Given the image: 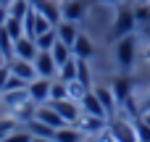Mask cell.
<instances>
[{"label": "cell", "mask_w": 150, "mask_h": 142, "mask_svg": "<svg viewBox=\"0 0 150 142\" xmlns=\"http://www.w3.org/2000/svg\"><path fill=\"white\" fill-rule=\"evenodd\" d=\"M55 29H58V40H63V42H66L69 47H71V45L76 42V37H79V32H76L74 21H69V18H66V21H61V24H58Z\"/></svg>", "instance_id": "obj_15"}, {"label": "cell", "mask_w": 150, "mask_h": 142, "mask_svg": "<svg viewBox=\"0 0 150 142\" xmlns=\"http://www.w3.org/2000/svg\"><path fill=\"white\" fill-rule=\"evenodd\" d=\"M29 3H32V5H40V3H42V0H29Z\"/></svg>", "instance_id": "obj_33"}, {"label": "cell", "mask_w": 150, "mask_h": 142, "mask_svg": "<svg viewBox=\"0 0 150 142\" xmlns=\"http://www.w3.org/2000/svg\"><path fill=\"white\" fill-rule=\"evenodd\" d=\"M37 53H40V47H37V42H34V37H29V34H21V37L13 42V55H18V58L34 61Z\"/></svg>", "instance_id": "obj_8"}, {"label": "cell", "mask_w": 150, "mask_h": 142, "mask_svg": "<svg viewBox=\"0 0 150 142\" xmlns=\"http://www.w3.org/2000/svg\"><path fill=\"white\" fill-rule=\"evenodd\" d=\"M5 18H8V8H5V5H0V26L5 24Z\"/></svg>", "instance_id": "obj_29"}, {"label": "cell", "mask_w": 150, "mask_h": 142, "mask_svg": "<svg viewBox=\"0 0 150 142\" xmlns=\"http://www.w3.org/2000/svg\"><path fill=\"white\" fill-rule=\"evenodd\" d=\"M108 132H111V137L116 142H140L134 121H127V119H119V116L108 119Z\"/></svg>", "instance_id": "obj_1"}, {"label": "cell", "mask_w": 150, "mask_h": 142, "mask_svg": "<svg viewBox=\"0 0 150 142\" xmlns=\"http://www.w3.org/2000/svg\"><path fill=\"white\" fill-rule=\"evenodd\" d=\"M113 95H116V100H119L121 108H132V82H129L127 76H119V79H116Z\"/></svg>", "instance_id": "obj_10"}, {"label": "cell", "mask_w": 150, "mask_h": 142, "mask_svg": "<svg viewBox=\"0 0 150 142\" xmlns=\"http://www.w3.org/2000/svg\"><path fill=\"white\" fill-rule=\"evenodd\" d=\"M5 63H8V69H11V74L21 76L24 82H32V79H37V69H34V63H32V61L13 55V58H8Z\"/></svg>", "instance_id": "obj_6"}, {"label": "cell", "mask_w": 150, "mask_h": 142, "mask_svg": "<svg viewBox=\"0 0 150 142\" xmlns=\"http://www.w3.org/2000/svg\"><path fill=\"white\" fill-rule=\"evenodd\" d=\"M32 97H29V90L26 87H21V90H5L3 92V103L11 108V111H16V108H21L24 103H29Z\"/></svg>", "instance_id": "obj_12"}, {"label": "cell", "mask_w": 150, "mask_h": 142, "mask_svg": "<svg viewBox=\"0 0 150 142\" xmlns=\"http://www.w3.org/2000/svg\"><path fill=\"white\" fill-rule=\"evenodd\" d=\"M79 105H82V111L84 113H90V116H100V119H105L108 113H105V108H103V103H100V97L95 95V90H87L84 92V97L79 100Z\"/></svg>", "instance_id": "obj_9"}, {"label": "cell", "mask_w": 150, "mask_h": 142, "mask_svg": "<svg viewBox=\"0 0 150 142\" xmlns=\"http://www.w3.org/2000/svg\"><path fill=\"white\" fill-rule=\"evenodd\" d=\"M142 119H145V121H148V126H150V111H148V113H145V116H142Z\"/></svg>", "instance_id": "obj_31"}, {"label": "cell", "mask_w": 150, "mask_h": 142, "mask_svg": "<svg viewBox=\"0 0 150 142\" xmlns=\"http://www.w3.org/2000/svg\"><path fill=\"white\" fill-rule=\"evenodd\" d=\"M32 63H34V69H37V76L55 79V74H58V63H55V58H53L50 50H40V53L34 55Z\"/></svg>", "instance_id": "obj_4"}, {"label": "cell", "mask_w": 150, "mask_h": 142, "mask_svg": "<svg viewBox=\"0 0 150 142\" xmlns=\"http://www.w3.org/2000/svg\"><path fill=\"white\" fill-rule=\"evenodd\" d=\"M32 137H34V134H32L29 129H13L11 134H5L3 142H32Z\"/></svg>", "instance_id": "obj_25"}, {"label": "cell", "mask_w": 150, "mask_h": 142, "mask_svg": "<svg viewBox=\"0 0 150 142\" xmlns=\"http://www.w3.org/2000/svg\"><path fill=\"white\" fill-rule=\"evenodd\" d=\"M5 8H8V16H13V18H21V21H24V16H26V13H29L34 5H32L29 0H11Z\"/></svg>", "instance_id": "obj_18"}, {"label": "cell", "mask_w": 150, "mask_h": 142, "mask_svg": "<svg viewBox=\"0 0 150 142\" xmlns=\"http://www.w3.org/2000/svg\"><path fill=\"white\" fill-rule=\"evenodd\" d=\"M140 3H150V0H140Z\"/></svg>", "instance_id": "obj_34"}, {"label": "cell", "mask_w": 150, "mask_h": 142, "mask_svg": "<svg viewBox=\"0 0 150 142\" xmlns=\"http://www.w3.org/2000/svg\"><path fill=\"white\" fill-rule=\"evenodd\" d=\"M50 53H53V58H55L58 69H61V66H63V63H66V61H69V58L74 55V53H71V47H69V45H66L63 40H58V42H55V45L50 47Z\"/></svg>", "instance_id": "obj_19"}, {"label": "cell", "mask_w": 150, "mask_h": 142, "mask_svg": "<svg viewBox=\"0 0 150 142\" xmlns=\"http://www.w3.org/2000/svg\"><path fill=\"white\" fill-rule=\"evenodd\" d=\"M3 26H5V32H8L13 40H18V37L24 34V21H21V18H13V16H8Z\"/></svg>", "instance_id": "obj_23"}, {"label": "cell", "mask_w": 150, "mask_h": 142, "mask_svg": "<svg viewBox=\"0 0 150 142\" xmlns=\"http://www.w3.org/2000/svg\"><path fill=\"white\" fill-rule=\"evenodd\" d=\"M71 53H74L76 58L90 61V58H92V53H95V47H92V42H90V37H87V34H79V37H76V42L71 45Z\"/></svg>", "instance_id": "obj_14"}, {"label": "cell", "mask_w": 150, "mask_h": 142, "mask_svg": "<svg viewBox=\"0 0 150 142\" xmlns=\"http://www.w3.org/2000/svg\"><path fill=\"white\" fill-rule=\"evenodd\" d=\"M134 26H137V16H134V11H132V8H121V11L116 13L113 37H127V34L134 32Z\"/></svg>", "instance_id": "obj_3"}, {"label": "cell", "mask_w": 150, "mask_h": 142, "mask_svg": "<svg viewBox=\"0 0 150 142\" xmlns=\"http://www.w3.org/2000/svg\"><path fill=\"white\" fill-rule=\"evenodd\" d=\"M76 79L84 84V87H90V69H87V61L84 58H79V69H76Z\"/></svg>", "instance_id": "obj_26"}, {"label": "cell", "mask_w": 150, "mask_h": 142, "mask_svg": "<svg viewBox=\"0 0 150 142\" xmlns=\"http://www.w3.org/2000/svg\"><path fill=\"white\" fill-rule=\"evenodd\" d=\"M53 105H55V111L66 119V124H79V121H82V105H79L76 100H71V97H66V100H53Z\"/></svg>", "instance_id": "obj_7"}, {"label": "cell", "mask_w": 150, "mask_h": 142, "mask_svg": "<svg viewBox=\"0 0 150 142\" xmlns=\"http://www.w3.org/2000/svg\"><path fill=\"white\" fill-rule=\"evenodd\" d=\"M66 97H69V84L63 79H53V84H50V103L53 100H66Z\"/></svg>", "instance_id": "obj_22"}, {"label": "cell", "mask_w": 150, "mask_h": 142, "mask_svg": "<svg viewBox=\"0 0 150 142\" xmlns=\"http://www.w3.org/2000/svg\"><path fill=\"white\" fill-rule=\"evenodd\" d=\"M34 42H37V47H40V50H50V47L58 42V29L53 26V29H47V32L37 34V37H34Z\"/></svg>", "instance_id": "obj_21"}, {"label": "cell", "mask_w": 150, "mask_h": 142, "mask_svg": "<svg viewBox=\"0 0 150 142\" xmlns=\"http://www.w3.org/2000/svg\"><path fill=\"white\" fill-rule=\"evenodd\" d=\"M32 142H53V140H47V137H32Z\"/></svg>", "instance_id": "obj_30"}, {"label": "cell", "mask_w": 150, "mask_h": 142, "mask_svg": "<svg viewBox=\"0 0 150 142\" xmlns=\"http://www.w3.org/2000/svg\"><path fill=\"white\" fill-rule=\"evenodd\" d=\"M76 69H79V58H76V55H71V58L58 69V74H61L58 79H63V82H74V79H76Z\"/></svg>", "instance_id": "obj_20"}, {"label": "cell", "mask_w": 150, "mask_h": 142, "mask_svg": "<svg viewBox=\"0 0 150 142\" xmlns=\"http://www.w3.org/2000/svg\"><path fill=\"white\" fill-rule=\"evenodd\" d=\"M26 129H29L34 137H47V140H53V137H55V129H53V126H47V124H42L40 119L26 121Z\"/></svg>", "instance_id": "obj_17"}, {"label": "cell", "mask_w": 150, "mask_h": 142, "mask_svg": "<svg viewBox=\"0 0 150 142\" xmlns=\"http://www.w3.org/2000/svg\"><path fill=\"white\" fill-rule=\"evenodd\" d=\"M95 3H119V0H95Z\"/></svg>", "instance_id": "obj_32"}, {"label": "cell", "mask_w": 150, "mask_h": 142, "mask_svg": "<svg viewBox=\"0 0 150 142\" xmlns=\"http://www.w3.org/2000/svg\"><path fill=\"white\" fill-rule=\"evenodd\" d=\"M134 16H137V24L150 21V3H140V5L134 8Z\"/></svg>", "instance_id": "obj_27"}, {"label": "cell", "mask_w": 150, "mask_h": 142, "mask_svg": "<svg viewBox=\"0 0 150 142\" xmlns=\"http://www.w3.org/2000/svg\"><path fill=\"white\" fill-rule=\"evenodd\" d=\"M50 84H53V79H47V76H37V79H32L29 84H26V90H29V97L40 105V103H50Z\"/></svg>", "instance_id": "obj_5"}, {"label": "cell", "mask_w": 150, "mask_h": 142, "mask_svg": "<svg viewBox=\"0 0 150 142\" xmlns=\"http://www.w3.org/2000/svg\"><path fill=\"white\" fill-rule=\"evenodd\" d=\"M84 137H87V134H84L76 124H66V126L55 129L53 142H84Z\"/></svg>", "instance_id": "obj_11"}, {"label": "cell", "mask_w": 150, "mask_h": 142, "mask_svg": "<svg viewBox=\"0 0 150 142\" xmlns=\"http://www.w3.org/2000/svg\"><path fill=\"white\" fill-rule=\"evenodd\" d=\"M84 11H87V5H84V0H71V3H66L63 5V16L69 18V21H76V18H82L84 16Z\"/></svg>", "instance_id": "obj_16"}, {"label": "cell", "mask_w": 150, "mask_h": 142, "mask_svg": "<svg viewBox=\"0 0 150 142\" xmlns=\"http://www.w3.org/2000/svg\"><path fill=\"white\" fill-rule=\"evenodd\" d=\"M34 8H37V11H42V13H45V16H47V18H50V21H53L55 26L61 24V16H58L61 11H58V8H55L53 3H47V0H42V3H40V5H34Z\"/></svg>", "instance_id": "obj_24"}, {"label": "cell", "mask_w": 150, "mask_h": 142, "mask_svg": "<svg viewBox=\"0 0 150 142\" xmlns=\"http://www.w3.org/2000/svg\"><path fill=\"white\" fill-rule=\"evenodd\" d=\"M134 50H137V42L132 34L127 37H119V47H116V61L121 69H132L134 66Z\"/></svg>", "instance_id": "obj_2"}, {"label": "cell", "mask_w": 150, "mask_h": 142, "mask_svg": "<svg viewBox=\"0 0 150 142\" xmlns=\"http://www.w3.org/2000/svg\"><path fill=\"white\" fill-rule=\"evenodd\" d=\"M92 90H95V95L100 97V103H103V108H105L108 119H111V116H116V108H119V100H116L113 90H108V87H92Z\"/></svg>", "instance_id": "obj_13"}, {"label": "cell", "mask_w": 150, "mask_h": 142, "mask_svg": "<svg viewBox=\"0 0 150 142\" xmlns=\"http://www.w3.org/2000/svg\"><path fill=\"white\" fill-rule=\"evenodd\" d=\"M11 76V69H8V63H0V92H3V87H5V79Z\"/></svg>", "instance_id": "obj_28"}, {"label": "cell", "mask_w": 150, "mask_h": 142, "mask_svg": "<svg viewBox=\"0 0 150 142\" xmlns=\"http://www.w3.org/2000/svg\"><path fill=\"white\" fill-rule=\"evenodd\" d=\"M0 61H3V55H0Z\"/></svg>", "instance_id": "obj_35"}]
</instances>
